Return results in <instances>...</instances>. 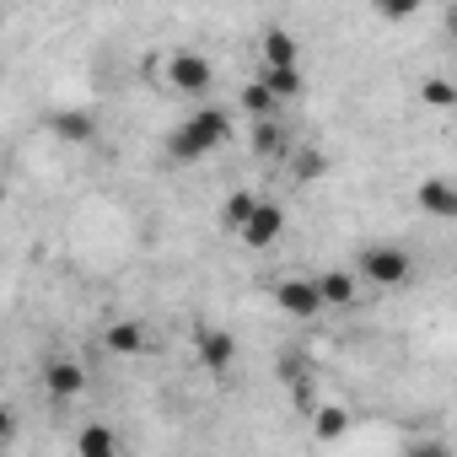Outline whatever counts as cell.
I'll return each mask as SVG.
<instances>
[{
	"label": "cell",
	"instance_id": "obj_1",
	"mask_svg": "<svg viewBox=\"0 0 457 457\" xmlns=\"http://www.w3.org/2000/svg\"><path fill=\"white\" fill-rule=\"evenodd\" d=\"M226 140H232V113H226V108H199V113H188L167 135V156L172 162H199V156H210Z\"/></svg>",
	"mask_w": 457,
	"mask_h": 457
},
{
	"label": "cell",
	"instance_id": "obj_2",
	"mask_svg": "<svg viewBox=\"0 0 457 457\" xmlns=\"http://www.w3.org/2000/svg\"><path fill=\"white\" fill-rule=\"evenodd\" d=\"M162 76H167V87H172V92H183V97H204V92L215 87L210 60H204V54H194V49H178V54L162 65Z\"/></svg>",
	"mask_w": 457,
	"mask_h": 457
},
{
	"label": "cell",
	"instance_id": "obj_3",
	"mask_svg": "<svg viewBox=\"0 0 457 457\" xmlns=\"http://www.w3.org/2000/svg\"><path fill=\"white\" fill-rule=\"evenodd\" d=\"M361 275L371 286H403L414 275V259L403 248H393V243H377V248H361Z\"/></svg>",
	"mask_w": 457,
	"mask_h": 457
},
{
	"label": "cell",
	"instance_id": "obj_4",
	"mask_svg": "<svg viewBox=\"0 0 457 457\" xmlns=\"http://www.w3.org/2000/svg\"><path fill=\"white\" fill-rule=\"evenodd\" d=\"M280 232H286V210L275 204V199H259V210L243 220V248H275L280 243Z\"/></svg>",
	"mask_w": 457,
	"mask_h": 457
},
{
	"label": "cell",
	"instance_id": "obj_5",
	"mask_svg": "<svg viewBox=\"0 0 457 457\" xmlns=\"http://www.w3.org/2000/svg\"><path fill=\"white\" fill-rule=\"evenodd\" d=\"M44 387H49V398H54V403H71V398H81V393H87V366H81V361H71V355H54V361L44 366Z\"/></svg>",
	"mask_w": 457,
	"mask_h": 457
},
{
	"label": "cell",
	"instance_id": "obj_6",
	"mask_svg": "<svg viewBox=\"0 0 457 457\" xmlns=\"http://www.w3.org/2000/svg\"><path fill=\"white\" fill-rule=\"evenodd\" d=\"M194 350H199L204 371H232V361H237V339L226 328H194Z\"/></svg>",
	"mask_w": 457,
	"mask_h": 457
},
{
	"label": "cell",
	"instance_id": "obj_7",
	"mask_svg": "<svg viewBox=\"0 0 457 457\" xmlns=\"http://www.w3.org/2000/svg\"><path fill=\"white\" fill-rule=\"evenodd\" d=\"M275 302H280V307H286L291 318H302V323L323 312V302H318L312 280H280V286H275Z\"/></svg>",
	"mask_w": 457,
	"mask_h": 457
},
{
	"label": "cell",
	"instance_id": "obj_8",
	"mask_svg": "<svg viewBox=\"0 0 457 457\" xmlns=\"http://www.w3.org/2000/svg\"><path fill=\"white\" fill-rule=\"evenodd\" d=\"M414 199H420V210L436 215V220H452V215H457V188H452L446 178H425V183L414 188Z\"/></svg>",
	"mask_w": 457,
	"mask_h": 457
},
{
	"label": "cell",
	"instance_id": "obj_9",
	"mask_svg": "<svg viewBox=\"0 0 457 457\" xmlns=\"http://www.w3.org/2000/svg\"><path fill=\"white\" fill-rule=\"evenodd\" d=\"M103 345H108L113 355H145V350H151V334H145V323H135V318H119V323H108Z\"/></svg>",
	"mask_w": 457,
	"mask_h": 457
},
{
	"label": "cell",
	"instance_id": "obj_10",
	"mask_svg": "<svg viewBox=\"0 0 457 457\" xmlns=\"http://www.w3.org/2000/svg\"><path fill=\"white\" fill-rule=\"evenodd\" d=\"M312 291H318V302H323V307H350V302H355V275L328 270V275H318V280H312Z\"/></svg>",
	"mask_w": 457,
	"mask_h": 457
},
{
	"label": "cell",
	"instance_id": "obj_11",
	"mask_svg": "<svg viewBox=\"0 0 457 457\" xmlns=\"http://www.w3.org/2000/svg\"><path fill=\"white\" fill-rule=\"evenodd\" d=\"M264 71H296V38L286 28L264 33Z\"/></svg>",
	"mask_w": 457,
	"mask_h": 457
},
{
	"label": "cell",
	"instance_id": "obj_12",
	"mask_svg": "<svg viewBox=\"0 0 457 457\" xmlns=\"http://www.w3.org/2000/svg\"><path fill=\"white\" fill-rule=\"evenodd\" d=\"M312 430H318V441H339V436H350V409H339V403H318V409H312Z\"/></svg>",
	"mask_w": 457,
	"mask_h": 457
},
{
	"label": "cell",
	"instance_id": "obj_13",
	"mask_svg": "<svg viewBox=\"0 0 457 457\" xmlns=\"http://www.w3.org/2000/svg\"><path fill=\"white\" fill-rule=\"evenodd\" d=\"M76 457H119V441L108 425H81L76 436Z\"/></svg>",
	"mask_w": 457,
	"mask_h": 457
},
{
	"label": "cell",
	"instance_id": "obj_14",
	"mask_svg": "<svg viewBox=\"0 0 457 457\" xmlns=\"http://www.w3.org/2000/svg\"><path fill=\"white\" fill-rule=\"evenodd\" d=\"M259 210V194L253 188H237V194H226V204H220V226L226 232H243V220Z\"/></svg>",
	"mask_w": 457,
	"mask_h": 457
},
{
	"label": "cell",
	"instance_id": "obj_15",
	"mask_svg": "<svg viewBox=\"0 0 457 457\" xmlns=\"http://www.w3.org/2000/svg\"><path fill=\"white\" fill-rule=\"evenodd\" d=\"M253 151H259V156H286L291 140H286V129H280L275 119H259V124H253Z\"/></svg>",
	"mask_w": 457,
	"mask_h": 457
},
{
	"label": "cell",
	"instance_id": "obj_16",
	"mask_svg": "<svg viewBox=\"0 0 457 457\" xmlns=\"http://www.w3.org/2000/svg\"><path fill=\"white\" fill-rule=\"evenodd\" d=\"M259 87H264L275 103H291V97L302 92V71H264V76H259Z\"/></svg>",
	"mask_w": 457,
	"mask_h": 457
},
{
	"label": "cell",
	"instance_id": "obj_17",
	"mask_svg": "<svg viewBox=\"0 0 457 457\" xmlns=\"http://www.w3.org/2000/svg\"><path fill=\"white\" fill-rule=\"evenodd\" d=\"M286 156H291V172H296L302 183H312V178L328 172V156H323L318 145H302V151H286Z\"/></svg>",
	"mask_w": 457,
	"mask_h": 457
},
{
	"label": "cell",
	"instance_id": "obj_18",
	"mask_svg": "<svg viewBox=\"0 0 457 457\" xmlns=\"http://www.w3.org/2000/svg\"><path fill=\"white\" fill-rule=\"evenodd\" d=\"M54 124H60V135H65V140H76V145H87V140L97 135V119H92V113H60Z\"/></svg>",
	"mask_w": 457,
	"mask_h": 457
},
{
	"label": "cell",
	"instance_id": "obj_19",
	"mask_svg": "<svg viewBox=\"0 0 457 457\" xmlns=\"http://www.w3.org/2000/svg\"><path fill=\"white\" fill-rule=\"evenodd\" d=\"M420 97H425L430 108H452V103H457V87H452L446 76H430V81L420 87Z\"/></svg>",
	"mask_w": 457,
	"mask_h": 457
},
{
	"label": "cell",
	"instance_id": "obj_20",
	"mask_svg": "<svg viewBox=\"0 0 457 457\" xmlns=\"http://www.w3.org/2000/svg\"><path fill=\"white\" fill-rule=\"evenodd\" d=\"M243 108H248L253 119H270V108H275V97H270V92H264V87L253 81V87H243Z\"/></svg>",
	"mask_w": 457,
	"mask_h": 457
},
{
	"label": "cell",
	"instance_id": "obj_21",
	"mask_svg": "<svg viewBox=\"0 0 457 457\" xmlns=\"http://www.w3.org/2000/svg\"><path fill=\"white\" fill-rule=\"evenodd\" d=\"M409 457H452V446H446V441H414Z\"/></svg>",
	"mask_w": 457,
	"mask_h": 457
},
{
	"label": "cell",
	"instance_id": "obj_22",
	"mask_svg": "<svg viewBox=\"0 0 457 457\" xmlns=\"http://www.w3.org/2000/svg\"><path fill=\"white\" fill-rule=\"evenodd\" d=\"M17 436V409H6V403H0V446H6Z\"/></svg>",
	"mask_w": 457,
	"mask_h": 457
},
{
	"label": "cell",
	"instance_id": "obj_23",
	"mask_svg": "<svg viewBox=\"0 0 457 457\" xmlns=\"http://www.w3.org/2000/svg\"><path fill=\"white\" fill-rule=\"evenodd\" d=\"M0 204H6V183H0Z\"/></svg>",
	"mask_w": 457,
	"mask_h": 457
}]
</instances>
